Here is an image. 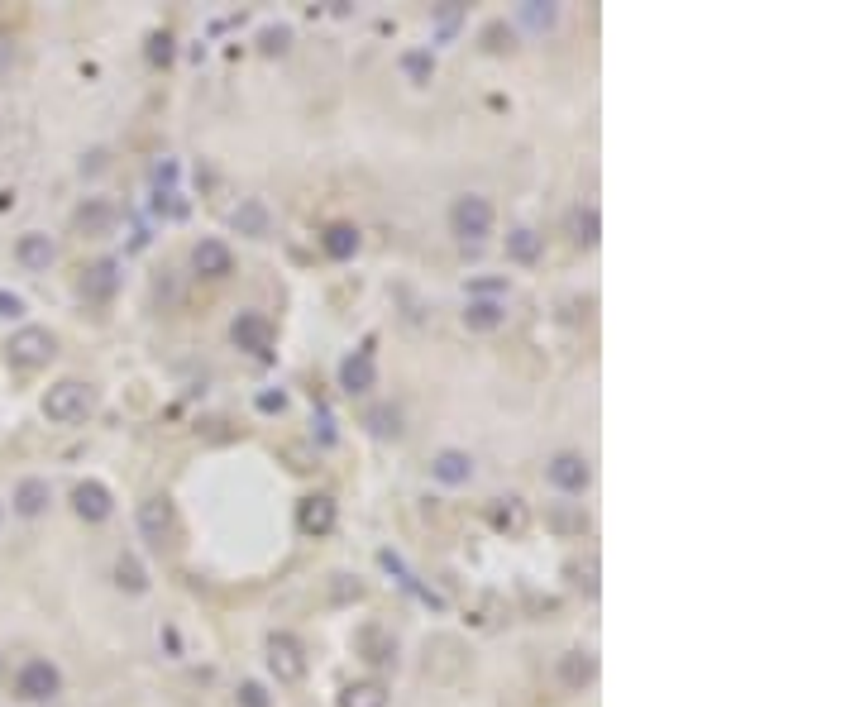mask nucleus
Listing matches in <instances>:
<instances>
[{"instance_id":"1","label":"nucleus","mask_w":860,"mask_h":707,"mask_svg":"<svg viewBox=\"0 0 860 707\" xmlns=\"http://www.w3.org/2000/svg\"><path fill=\"white\" fill-rule=\"evenodd\" d=\"M86 411H91V387L77 383V378H63V383H53L48 392H43V416H48V421H58V426L82 421Z\"/></svg>"},{"instance_id":"2","label":"nucleus","mask_w":860,"mask_h":707,"mask_svg":"<svg viewBox=\"0 0 860 707\" xmlns=\"http://www.w3.org/2000/svg\"><path fill=\"white\" fill-rule=\"evenodd\" d=\"M53 354H58V340H53L43 325H24V330H15L10 344H5V359L15 368H43Z\"/></svg>"},{"instance_id":"3","label":"nucleus","mask_w":860,"mask_h":707,"mask_svg":"<svg viewBox=\"0 0 860 707\" xmlns=\"http://www.w3.org/2000/svg\"><path fill=\"white\" fill-rule=\"evenodd\" d=\"M450 230L464 244H483V239L493 235V206L483 196H459L450 206Z\"/></svg>"},{"instance_id":"4","label":"nucleus","mask_w":860,"mask_h":707,"mask_svg":"<svg viewBox=\"0 0 860 707\" xmlns=\"http://www.w3.org/2000/svg\"><path fill=\"white\" fill-rule=\"evenodd\" d=\"M268 669L278 674V684H301L306 679V650H301L297 636H287V631L268 636Z\"/></svg>"},{"instance_id":"5","label":"nucleus","mask_w":860,"mask_h":707,"mask_svg":"<svg viewBox=\"0 0 860 707\" xmlns=\"http://www.w3.org/2000/svg\"><path fill=\"white\" fill-rule=\"evenodd\" d=\"M58 688H63V674H58V665H48V660H29L15 674V693H20L24 703H48V698H58Z\"/></svg>"},{"instance_id":"6","label":"nucleus","mask_w":860,"mask_h":707,"mask_svg":"<svg viewBox=\"0 0 860 707\" xmlns=\"http://www.w3.org/2000/svg\"><path fill=\"white\" fill-rule=\"evenodd\" d=\"M545 478L555 483L559 493H583L593 483V464L583 459L579 450H559L550 464H545Z\"/></svg>"},{"instance_id":"7","label":"nucleus","mask_w":860,"mask_h":707,"mask_svg":"<svg viewBox=\"0 0 860 707\" xmlns=\"http://www.w3.org/2000/svg\"><path fill=\"white\" fill-rule=\"evenodd\" d=\"M335 521H340V512H335V497L311 493V497H301V502H297L301 536H330V531H335Z\"/></svg>"},{"instance_id":"8","label":"nucleus","mask_w":860,"mask_h":707,"mask_svg":"<svg viewBox=\"0 0 860 707\" xmlns=\"http://www.w3.org/2000/svg\"><path fill=\"white\" fill-rule=\"evenodd\" d=\"M340 387L349 392V397H364V392H373L378 387V368H373V349H359V354H349L340 364Z\"/></svg>"},{"instance_id":"9","label":"nucleus","mask_w":860,"mask_h":707,"mask_svg":"<svg viewBox=\"0 0 860 707\" xmlns=\"http://www.w3.org/2000/svg\"><path fill=\"white\" fill-rule=\"evenodd\" d=\"M593 679H598V655H593V650H569V655H559V684L569 688V693H583Z\"/></svg>"},{"instance_id":"10","label":"nucleus","mask_w":860,"mask_h":707,"mask_svg":"<svg viewBox=\"0 0 860 707\" xmlns=\"http://www.w3.org/2000/svg\"><path fill=\"white\" fill-rule=\"evenodd\" d=\"M192 268L201 278H230V273H235V254H230L220 239H201L192 249Z\"/></svg>"},{"instance_id":"11","label":"nucleus","mask_w":860,"mask_h":707,"mask_svg":"<svg viewBox=\"0 0 860 707\" xmlns=\"http://www.w3.org/2000/svg\"><path fill=\"white\" fill-rule=\"evenodd\" d=\"M139 531H144L149 545H163V540H168V531H172V502L168 497L139 502Z\"/></svg>"},{"instance_id":"12","label":"nucleus","mask_w":860,"mask_h":707,"mask_svg":"<svg viewBox=\"0 0 860 707\" xmlns=\"http://www.w3.org/2000/svg\"><path fill=\"white\" fill-rule=\"evenodd\" d=\"M230 340H235L239 349H249V354H268V349H273V325L263 321V316H239V321L230 325Z\"/></svg>"},{"instance_id":"13","label":"nucleus","mask_w":860,"mask_h":707,"mask_svg":"<svg viewBox=\"0 0 860 707\" xmlns=\"http://www.w3.org/2000/svg\"><path fill=\"white\" fill-rule=\"evenodd\" d=\"M488 521H493L502 536H521V531L531 526V512H526L521 497H497L493 507H488Z\"/></svg>"},{"instance_id":"14","label":"nucleus","mask_w":860,"mask_h":707,"mask_svg":"<svg viewBox=\"0 0 860 707\" xmlns=\"http://www.w3.org/2000/svg\"><path fill=\"white\" fill-rule=\"evenodd\" d=\"M430 473H435L445 488H459V483H469L473 478V459L464 450H440L430 459Z\"/></svg>"},{"instance_id":"15","label":"nucleus","mask_w":860,"mask_h":707,"mask_svg":"<svg viewBox=\"0 0 860 707\" xmlns=\"http://www.w3.org/2000/svg\"><path fill=\"white\" fill-rule=\"evenodd\" d=\"M72 507H77L82 521L96 526V521H106L110 516V493L101 488V483H77V488H72Z\"/></svg>"},{"instance_id":"16","label":"nucleus","mask_w":860,"mask_h":707,"mask_svg":"<svg viewBox=\"0 0 860 707\" xmlns=\"http://www.w3.org/2000/svg\"><path fill=\"white\" fill-rule=\"evenodd\" d=\"M15 258H20L29 273H48V263H53V239L39 235V230H29V235H20V244H15Z\"/></svg>"},{"instance_id":"17","label":"nucleus","mask_w":860,"mask_h":707,"mask_svg":"<svg viewBox=\"0 0 860 707\" xmlns=\"http://www.w3.org/2000/svg\"><path fill=\"white\" fill-rule=\"evenodd\" d=\"M569 239L579 244V249H593L602 239V220H598V206H574L569 211Z\"/></svg>"},{"instance_id":"18","label":"nucleus","mask_w":860,"mask_h":707,"mask_svg":"<svg viewBox=\"0 0 860 707\" xmlns=\"http://www.w3.org/2000/svg\"><path fill=\"white\" fill-rule=\"evenodd\" d=\"M502 321H507V306H502V301H493V297L469 301V311H464V325H469V330H478V335L497 330Z\"/></svg>"},{"instance_id":"19","label":"nucleus","mask_w":860,"mask_h":707,"mask_svg":"<svg viewBox=\"0 0 860 707\" xmlns=\"http://www.w3.org/2000/svg\"><path fill=\"white\" fill-rule=\"evenodd\" d=\"M48 483L43 478H24L20 488H15V512L20 516H43V507H48Z\"/></svg>"},{"instance_id":"20","label":"nucleus","mask_w":860,"mask_h":707,"mask_svg":"<svg viewBox=\"0 0 860 707\" xmlns=\"http://www.w3.org/2000/svg\"><path fill=\"white\" fill-rule=\"evenodd\" d=\"M340 707H387V688L378 679H359V684L344 688Z\"/></svg>"},{"instance_id":"21","label":"nucleus","mask_w":860,"mask_h":707,"mask_svg":"<svg viewBox=\"0 0 860 707\" xmlns=\"http://www.w3.org/2000/svg\"><path fill=\"white\" fill-rule=\"evenodd\" d=\"M110 225H115V206H106V201H86L77 211V230L82 235H106Z\"/></svg>"},{"instance_id":"22","label":"nucleus","mask_w":860,"mask_h":707,"mask_svg":"<svg viewBox=\"0 0 860 707\" xmlns=\"http://www.w3.org/2000/svg\"><path fill=\"white\" fill-rule=\"evenodd\" d=\"M321 244H325V254L330 258H354L359 254V230H354V225H330Z\"/></svg>"},{"instance_id":"23","label":"nucleus","mask_w":860,"mask_h":707,"mask_svg":"<svg viewBox=\"0 0 860 707\" xmlns=\"http://www.w3.org/2000/svg\"><path fill=\"white\" fill-rule=\"evenodd\" d=\"M507 258H512V263H536L540 258V235L536 230H526V225L512 230V235H507Z\"/></svg>"},{"instance_id":"24","label":"nucleus","mask_w":860,"mask_h":707,"mask_svg":"<svg viewBox=\"0 0 860 707\" xmlns=\"http://www.w3.org/2000/svg\"><path fill=\"white\" fill-rule=\"evenodd\" d=\"M235 230L239 235H249V239H263L268 235V211H263L258 201H244L235 211Z\"/></svg>"},{"instance_id":"25","label":"nucleus","mask_w":860,"mask_h":707,"mask_svg":"<svg viewBox=\"0 0 860 707\" xmlns=\"http://www.w3.org/2000/svg\"><path fill=\"white\" fill-rule=\"evenodd\" d=\"M402 72H407V82L426 86L430 77H435V53H430V48H411V53H402Z\"/></svg>"},{"instance_id":"26","label":"nucleus","mask_w":860,"mask_h":707,"mask_svg":"<svg viewBox=\"0 0 860 707\" xmlns=\"http://www.w3.org/2000/svg\"><path fill=\"white\" fill-rule=\"evenodd\" d=\"M82 292L86 297H110L115 292V263H96V268H86V278H82Z\"/></svg>"},{"instance_id":"27","label":"nucleus","mask_w":860,"mask_h":707,"mask_svg":"<svg viewBox=\"0 0 860 707\" xmlns=\"http://www.w3.org/2000/svg\"><path fill=\"white\" fill-rule=\"evenodd\" d=\"M115 583L129 588V593H144V588H149V574H144V564H139L134 555H120V564H115Z\"/></svg>"},{"instance_id":"28","label":"nucleus","mask_w":860,"mask_h":707,"mask_svg":"<svg viewBox=\"0 0 860 707\" xmlns=\"http://www.w3.org/2000/svg\"><path fill=\"white\" fill-rule=\"evenodd\" d=\"M521 20L531 24V29H550V24L559 20V10L550 0H526V5H521Z\"/></svg>"},{"instance_id":"29","label":"nucleus","mask_w":860,"mask_h":707,"mask_svg":"<svg viewBox=\"0 0 860 707\" xmlns=\"http://www.w3.org/2000/svg\"><path fill=\"white\" fill-rule=\"evenodd\" d=\"M569 574H574V583H579L583 593H598V559H583V564H574Z\"/></svg>"},{"instance_id":"30","label":"nucleus","mask_w":860,"mask_h":707,"mask_svg":"<svg viewBox=\"0 0 860 707\" xmlns=\"http://www.w3.org/2000/svg\"><path fill=\"white\" fill-rule=\"evenodd\" d=\"M368 426L378 430V435H397V430H402V416H397V411H373V416H368Z\"/></svg>"},{"instance_id":"31","label":"nucleus","mask_w":860,"mask_h":707,"mask_svg":"<svg viewBox=\"0 0 860 707\" xmlns=\"http://www.w3.org/2000/svg\"><path fill=\"white\" fill-rule=\"evenodd\" d=\"M239 707H273V703H268L263 684H239Z\"/></svg>"},{"instance_id":"32","label":"nucleus","mask_w":860,"mask_h":707,"mask_svg":"<svg viewBox=\"0 0 860 707\" xmlns=\"http://www.w3.org/2000/svg\"><path fill=\"white\" fill-rule=\"evenodd\" d=\"M550 521H555L559 531H588V516H579V512H555Z\"/></svg>"},{"instance_id":"33","label":"nucleus","mask_w":860,"mask_h":707,"mask_svg":"<svg viewBox=\"0 0 860 707\" xmlns=\"http://www.w3.org/2000/svg\"><path fill=\"white\" fill-rule=\"evenodd\" d=\"M287 39H292L287 29H268L263 34V53H287Z\"/></svg>"},{"instance_id":"34","label":"nucleus","mask_w":860,"mask_h":707,"mask_svg":"<svg viewBox=\"0 0 860 707\" xmlns=\"http://www.w3.org/2000/svg\"><path fill=\"white\" fill-rule=\"evenodd\" d=\"M149 58H153V63H168V58H172V39H168V34H153Z\"/></svg>"},{"instance_id":"35","label":"nucleus","mask_w":860,"mask_h":707,"mask_svg":"<svg viewBox=\"0 0 860 707\" xmlns=\"http://www.w3.org/2000/svg\"><path fill=\"white\" fill-rule=\"evenodd\" d=\"M282 402H287L282 392H263V397H258V407L263 411H282Z\"/></svg>"},{"instance_id":"36","label":"nucleus","mask_w":860,"mask_h":707,"mask_svg":"<svg viewBox=\"0 0 860 707\" xmlns=\"http://www.w3.org/2000/svg\"><path fill=\"white\" fill-rule=\"evenodd\" d=\"M0 316H20V297H10V292H0Z\"/></svg>"},{"instance_id":"37","label":"nucleus","mask_w":860,"mask_h":707,"mask_svg":"<svg viewBox=\"0 0 860 707\" xmlns=\"http://www.w3.org/2000/svg\"><path fill=\"white\" fill-rule=\"evenodd\" d=\"M0 63H5V43H0Z\"/></svg>"}]
</instances>
